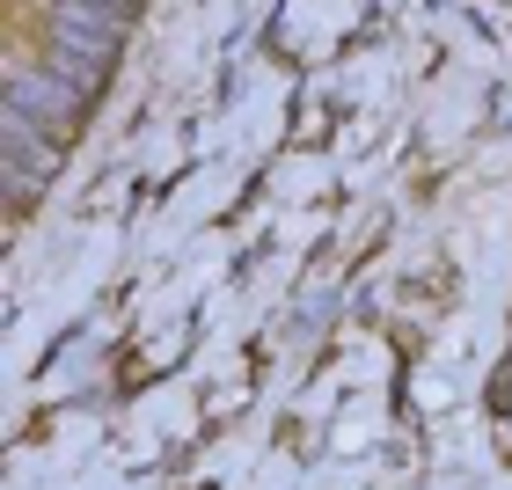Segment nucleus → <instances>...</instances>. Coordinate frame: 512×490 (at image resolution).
<instances>
[{
	"mask_svg": "<svg viewBox=\"0 0 512 490\" xmlns=\"http://www.w3.org/2000/svg\"><path fill=\"white\" fill-rule=\"evenodd\" d=\"M147 0H0V96H8V220L52 191L66 154L96 125Z\"/></svg>",
	"mask_w": 512,
	"mask_h": 490,
	"instance_id": "1",
	"label": "nucleus"
},
{
	"mask_svg": "<svg viewBox=\"0 0 512 490\" xmlns=\"http://www.w3.org/2000/svg\"><path fill=\"white\" fill-rule=\"evenodd\" d=\"M498 8H512V0H498Z\"/></svg>",
	"mask_w": 512,
	"mask_h": 490,
	"instance_id": "3",
	"label": "nucleus"
},
{
	"mask_svg": "<svg viewBox=\"0 0 512 490\" xmlns=\"http://www.w3.org/2000/svg\"><path fill=\"white\" fill-rule=\"evenodd\" d=\"M491 432H498V454L512 461V330H505V359L491 373Z\"/></svg>",
	"mask_w": 512,
	"mask_h": 490,
	"instance_id": "2",
	"label": "nucleus"
}]
</instances>
